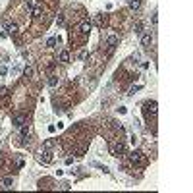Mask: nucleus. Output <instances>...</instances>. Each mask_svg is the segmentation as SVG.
Segmentation results:
<instances>
[{
  "label": "nucleus",
  "instance_id": "obj_1",
  "mask_svg": "<svg viewBox=\"0 0 193 193\" xmlns=\"http://www.w3.org/2000/svg\"><path fill=\"white\" fill-rule=\"evenodd\" d=\"M128 158L131 164H145L147 162V158H145V154L141 153V151H131V153L128 154Z\"/></svg>",
  "mask_w": 193,
  "mask_h": 193
},
{
  "label": "nucleus",
  "instance_id": "obj_2",
  "mask_svg": "<svg viewBox=\"0 0 193 193\" xmlns=\"http://www.w3.org/2000/svg\"><path fill=\"white\" fill-rule=\"evenodd\" d=\"M124 153H126V145H124L122 141L110 145V154H112V156H122Z\"/></svg>",
  "mask_w": 193,
  "mask_h": 193
},
{
  "label": "nucleus",
  "instance_id": "obj_3",
  "mask_svg": "<svg viewBox=\"0 0 193 193\" xmlns=\"http://www.w3.org/2000/svg\"><path fill=\"white\" fill-rule=\"evenodd\" d=\"M37 160L43 162V164H50V162H52V156H50V153H48V151H39V153H37Z\"/></svg>",
  "mask_w": 193,
  "mask_h": 193
},
{
  "label": "nucleus",
  "instance_id": "obj_4",
  "mask_svg": "<svg viewBox=\"0 0 193 193\" xmlns=\"http://www.w3.org/2000/svg\"><path fill=\"white\" fill-rule=\"evenodd\" d=\"M145 114L147 116H154L156 114V101H151V103L145 104Z\"/></svg>",
  "mask_w": 193,
  "mask_h": 193
},
{
  "label": "nucleus",
  "instance_id": "obj_5",
  "mask_svg": "<svg viewBox=\"0 0 193 193\" xmlns=\"http://www.w3.org/2000/svg\"><path fill=\"white\" fill-rule=\"evenodd\" d=\"M4 33L14 37V35L18 33V25H16V23H6V25H4Z\"/></svg>",
  "mask_w": 193,
  "mask_h": 193
},
{
  "label": "nucleus",
  "instance_id": "obj_6",
  "mask_svg": "<svg viewBox=\"0 0 193 193\" xmlns=\"http://www.w3.org/2000/svg\"><path fill=\"white\" fill-rule=\"evenodd\" d=\"M12 124L16 126V128H21V126L25 124V116L23 114H16L14 116V120H12Z\"/></svg>",
  "mask_w": 193,
  "mask_h": 193
},
{
  "label": "nucleus",
  "instance_id": "obj_7",
  "mask_svg": "<svg viewBox=\"0 0 193 193\" xmlns=\"http://www.w3.org/2000/svg\"><path fill=\"white\" fill-rule=\"evenodd\" d=\"M151 43H153V35H151V33H143V35H141V45L143 46H149Z\"/></svg>",
  "mask_w": 193,
  "mask_h": 193
},
{
  "label": "nucleus",
  "instance_id": "obj_8",
  "mask_svg": "<svg viewBox=\"0 0 193 193\" xmlns=\"http://www.w3.org/2000/svg\"><path fill=\"white\" fill-rule=\"evenodd\" d=\"M91 27H93V25H91V21H89V19H85V21H81V25H79V31L87 35V33L91 31Z\"/></svg>",
  "mask_w": 193,
  "mask_h": 193
},
{
  "label": "nucleus",
  "instance_id": "obj_9",
  "mask_svg": "<svg viewBox=\"0 0 193 193\" xmlns=\"http://www.w3.org/2000/svg\"><path fill=\"white\" fill-rule=\"evenodd\" d=\"M116 45H118V37H116V35H110V37L106 39V46H110V48H114Z\"/></svg>",
  "mask_w": 193,
  "mask_h": 193
},
{
  "label": "nucleus",
  "instance_id": "obj_10",
  "mask_svg": "<svg viewBox=\"0 0 193 193\" xmlns=\"http://www.w3.org/2000/svg\"><path fill=\"white\" fill-rule=\"evenodd\" d=\"M95 21H96V25H101V27H104L106 25V16L103 18V14H96V18H95Z\"/></svg>",
  "mask_w": 193,
  "mask_h": 193
},
{
  "label": "nucleus",
  "instance_id": "obj_11",
  "mask_svg": "<svg viewBox=\"0 0 193 193\" xmlns=\"http://www.w3.org/2000/svg\"><path fill=\"white\" fill-rule=\"evenodd\" d=\"M60 62H62V64L70 62V52H68V50H62V52H60Z\"/></svg>",
  "mask_w": 193,
  "mask_h": 193
},
{
  "label": "nucleus",
  "instance_id": "obj_12",
  "mask_svg": "<svg viewBox=\"0 0 193 193\" xmlns=\"http://www.w3.org/2000/svg\"><path fill=\"white\" fill-rule=\"evenodd\" d=\"M141 8V0H129V10H139Z\"/></svg>",
  "mask_w": 193,
  "mask_h": 193
},
{
  "label": "nucleus",
  "instance_id": "obj_13",
  "mask_svg": "<svg viewBox=\"0 0 193 193\" xmlns=\"http://www.w3.org/2000/svg\"><path fill=\"white\" fill-rule=\"evenodd\" d=\"M19 131H21V137H25V135H29V133H31V128H29V126H25V124H23V126H21V128H19Z\"/></svg>",
  "mask_w": 193,
  "mask_h": 193
},
{
  "label": "nucleus",
  "instance_id": "obj_14",
  "mask_svg": "<svg viewBox=\"0 0 193 193\" xmlns=\"http://www.w3.org/2000/svg\"><path fill=\"white\" fill-rule=\"evenodd\" d=\"M41 14H43V8H33V10H31V16H33L35 19L41 18Z\"/></svg>",
  "mask_w": 193,
  "mask_h": 193
},
{
  "label": "nucleus",
  "instance_id": "obj_15",
  "mask_svg": "<svg viewBox=\"0 0 193 193\" xmlns=\"http://www.w3.org/2000/svg\"><path fill=\"white\" fill-rule=\"evenodd\" d=\"M133 31L137 33V35H141V33H143V21H137V23H135Z\"/></svg>",
  "mask_w": 193,
  "mask_h": 193
},
{
  "label": "nucleus",
  "instance_id": "obj_16",
  "mask_svg": "<svg viewBox=\"0 0 193 193\" xmlns=\"http://www.w3.org/2000/svg\"><path fill=\"white\" fill-rule=\"evenodd\" d=\"M12 183H14L12 178H6V180L2 181V187H4V189H10V187H12Z\"/></svg>",
  "mask_w": 193,
  "mask_h": 193
},
{
  "label": "nucleus",
  "instance_id": "obj_17",
  "mask_svg": "<svg viewBox=\"0 0 193 193\" xmlns=\"http://www.w3.org/2000/svg\"><path fill=\"white\" fill-rule=\"evenodd\" d=\"M23 73H25V77H31V75H33V73H35V70H33L31 66H27L25 70H23Z\"/></svg>",
  "mask_w": 193,
  "mask_h": 193
},
{
  "label": "nucleus",
  "instance_id": "obj_18",
  "mask_svg": "<svg viewBox=\"0 0 193 193\" xmlns=\"http://www.w3.org/2000/svg\"><path fill=\"white\" fill-rule=\"evenodd\" d=\"M139 89H141V85H133V87L129 89V93H128V95H129V96H133V95H135V93H137Z\"/></svg>",
  "mask_w": 193,
  "mask_h": 193
},
{
  "label": "nucleus",
  "instance_id": "obj_19",
  "mask_svg": "<svg viewBox=\"0 0 193 193\" xmlns=\"http://www.w3.org/2000/svg\"><path fill=\"white\" fill-rule=\"evenodd\" d=\"M56 83H58V77H56V75H50V79H48V85H50V87H56Z\"/></svg>",
  "mask_w": 193,
  "mask_h": 193
},
{
  "label": "nucleus",
  "instance_id": "obj_20",
  "mask_svg": "<svg viewBox=\"0 0 193 193\" xmlns=\"http://www.w3.org/2000/svg\"><path fill=\"white\" fill-rule=\"evenodd\" d=\"M52 145H54V141H52V139H46V141H45V151L52 149Z\"/></svg>",
  "mask_w": 193,
  "mask_h": 193
},
{
  "label": "nucleus",
  "instance_id": "obj_21",
  "mask_svg": "<svg viewBox=\"0 0 193 193\" xmlns=\"http://www.w3.org/2000/svg\"><path fill=\"white\" fill-rule=\"evenodd\" d=\"M8 95V87H0V99H4Z\"/></svg>",
  "mask_w": 193,
  "mask_h": 193
},
{
  "label": "nucleus",
  "instance_id": "obj_22",
  "mask_svg": "<svg viewBox=\"0 0 193 193\" xmlns=\"http://www.w3.org/2000/svg\"><path fill=\"white\" fill-rule=\"evenodd\" d=\"M46 45H48V46H54V45H56V39H54V37H50L48 41H46Z\"/></svg>",
  "mask_w": 193,
  "mask_h": 193
},
{
  "label": "nucleus",
  "instance_id": "obj_23",
  "mask_svg": "<svg viewBox=\"0 0 193 193\" xmlns=\"http://www.w3.org/2000/svg\"><path fill=\"white\" fill-rule=\"evenodd\" d=\"M60 187H62L64 191H68V189H70V183H68V181H62V186H60Z\"/></svg>",
  "mask_w": 193,
  "mask_h": 193
},
{
  "label": "nucleus",
  "instance_id": "obj_24",
  "mask_svg": "<svg viewBox=\"0 0 193 193\" xmlns=\"http://www.w3.org/2000/svg\"><path fill=\"white\" fill-rule=\"evenodd\" d=\"M6 73H8V68L6 66H2V68H0V75H6Z\"/></svg>",
  "mask_w": 193,
  "mask_h": 193
},
{
  "label": "nucleus",
  "instance_id": "obj_25",
  "mask_svg": "<svg viewBox=\"0 0 193 193\" xmlns=\"http://www.w3.org/2000/svg\"><path fill=\"white\" fill-rule=\"evenodd\" d=\"M126 112H128L126 106H120V108H118V114H126Z\"/></svg>",
  "mask_w": 193,
  "mask_h": 193
},
{
  "label": "nucleus",
  "instance_id": "obj_26",
  "mask_svg": "<svg viewBox=\"0 0 193 193\" xmlns=\"http://www.w3.org/2000/svg\"><path fill=\"white\" fill-rule=\"evenodd\" d=\"M48 131H50V133H54V131H56V126H54V124H50V126H48Z\"/></svg>",
  "mask_w": 193,
  "mask_h": 193
},
{
  "label": "nucleus",
  "instance_id": "obj_27",
  "mask_svg": "<svg viewBox=\"0 0 193 193\" xmlns=\"http://www.w3.org/2000/svg\"><path fill=\"white\" fill-rule=\"evenodd\" d=\"M56 23H58V25H62V23H64V18H62V16H58V19H56Z\"/></svg>",
  "mask_w": 193,
  "mask_h": 193
}]
</instances>
